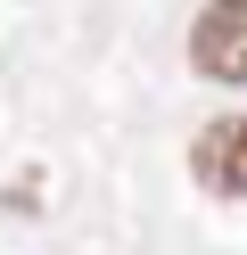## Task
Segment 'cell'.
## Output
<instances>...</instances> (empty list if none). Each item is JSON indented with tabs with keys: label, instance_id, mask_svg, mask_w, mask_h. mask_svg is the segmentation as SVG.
I'll list each match as a JSON object with an SVG mask.
<instances>
[{
	"label": "cell",
	"instance_id": "2",
	"mask_svg": "<svg viewBox=\"0 0 247 255\" xmlns=\"http://www.w3.org/2000/svg\"><path fill=\"white\" fill-rule=\"evenodd\" d=\"M190 173L206 198H247V116H214L190 140Z\"/></svg>",
	"mask_w": 247,
	"mask_h": 255
},
{
	"label": "cell",
	"instance_id": "1",
	"mask_svg": "<svg viewBox=\"0 0 247 255\" xmlns=\"http://www.w3.org/2000/svg\"><path fill=\"white\" fill-rule=\"evenodd\" d=\"M190 66L206 83H247V0H206L190 25Z\"/></svg>",
	"mask_w": 247,
	"mask_h": 255
}]
</instances>
